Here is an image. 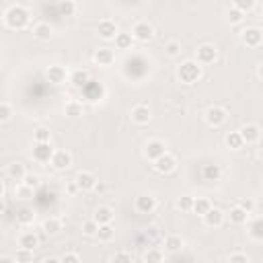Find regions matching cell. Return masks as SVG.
<instances>
[{
	"label": "cell",
	"instance_id": "db71d44e",
	"mask_svg": "<svg viewBox=\"0 0 263 263\" xmlns=\"http://www.w3.org/2000/svg\"><path fill=\"white\" fill-rule=\"evenodd\" d=\"M0 197H7V183H0Z\"/></svg>",
	"mask_w": 263,
	"mask_h": 263
},
{
	"label": "cell",
	"instance_id": "d6986e66",
	"mask_svg": "<svg viewBox=\"0 0 263 263\" xmlns=\"http://www.w3.org/2000/svg\"><path fill=\"white\" fill-rule=\"evenodd\" d=\"M95 62L99 64V66H111L113 64V60H115V54L109 49V47H99L97 51H95Z\"/></svg>",
	"mask_w": 263,
	"mask_h": 263
},
{
	"label": "cell",
	"instance_id": "4316f807",
	"mask_svg": "<svg viewBox=\"0 0 263 263\" xmlns=\"http://www.w3.org/2000/svg\"><path fill=\"white\" fill-rule=\"evenodd\" d=\"M183 239L179 237V235H169L167 239H165V251L167 253H179L181 249H183Z\"/></svg>",
	"mask_w": 263,
	"mask_h": 263
},
{
	"label": "cell",
	"instance_id": "30bf717a",
	"mask_svg": "<svg viewBox=\"0 0 263 263\" xmlns=\"http://www.w3.org/2000/svg\"><path fill=\"white\" fill-rule=\"evenodd\" d=\"M154 171L156 173H161V175H169V173H173L175 171V167H177V159H175V156L173 154H163L161 156V159H156L154 163Z\"/></svg>",
	"mask_w": 263,
	"mask_h": 263
},
{
	"label": "cell",
	"instance_id": "4fadbf2b",
	"mask_svg": "<svg viewBox=\"0 0 263 263\" xmlns=\"http://www.w3.org/2000/svg\"><path fill=\"white\" fill-rule=\"evenodd\" d=\"M51 167L56 171H66L72 167V154L68 150H56L54 159H51Z\"/></svg>",
	"mask_w": 263,
	"mask_h": 263
},
{
	"label": "cell",
	"instance_id": "ab89813d",
	"mask_svg": "<svg viewBox=\"0 0 263 263\" xmlns=\"http://www.w3.org/2000/svg\"><path fill=\"white\" fill-rule=\"evenodd\" d=\"M11 118H13L11 103H9V101H3V103H0V122L7 124V122H11Z\"/></svg>",
	"mask_w": 263,
	"mask_h": 263
},
{
	"label": "cell",
	"instance_id": "e0dca14e",
	"mask_svg": "<svg viewBox=\"0 0 263 263\" xmlns=\"http://www.w3.org/2000/svg\"><path fill=\"white\" fill-rule=\"evenodd\" d=\"M113 216H115L113 208H109V206H99V208L95 210L93 220H95L97 224H111V222H113Z\"/></svg>",
	"mask_w": 263,
	"mask_h": 263
},
{
	"label": "cell",
	"instance_id": "5bb4252c",
	"mask_svg": "<svg viewBox=\"0 0 263 263\" xmlns=\"http://www.w3.org/2000/svg\"><path fill=\"white\" fill-rule=\"evenodd\" d=\"M97 33H99V37H101V39L109 41V39H115L120 31H118V25H115L113 21L103 19V21L99 23V27H97Z\"/></svg>",
	"mask_w": 263,
	"mask_h": 263
},
{
	"label": "cell",
	"instance_id": "f546056e",
	"mask_svg": "<svg viewBox=\"0 0 263 263\" xmlns=\"http://www.w3.org/2000/svg\"><path fill=\"white\" fill-rule=\"evenodd\" d=\"M224 142H226V146H228L230 150H241V148L245 146V140H243L241 132H230V134H226Z\"/></svg>",
	"mask_w": 263,
	"mask_h": 263
},
{
	"label": "cell",
	"instance_id": "7bdbcfd3",
	"mask_svg": "<svg viewBox=\"0 0 263 263\" xmlns=\"http://www.w3.org/2000/svg\"><path fill=\"white\" fill-rule=\"evenodd\" d=\"M33 140H35V142H49V140H51V132H49L47 128H37V130L33 132Z\"/></svg>",
	"mask_w": 263,
	"mask_h": 263
},
{
	"label": "cell",
	"instance_id": "7402d4cb",
	"mask_svg": "<svg viewBox=\"0 0 263 263\" xmlns=\"http://www.w3.org/2000/svg\"><path fill=\"white\" fill-rule=\"evenodd\" d=\"M41 228H43V232H45L47 237H56V235L62 230V220L56 218V216H49V218L43 220Z\"/></svg>",
	"mask_w": 263,
	"mask_h": 263
},
{
	"label": "cell",
	"instance_id": "60d3db41",
	"mask_svg": "<svg viewBox=\"0 0 263 263\" xmlns=\"http://www.w3.org/2000/svg\"><path fill=\"white\" fill-rule=\"evenodd\" d=\"M15 259H17V263H33V251L19 247L15 253Z\"/></svg>",
	"mask_w": 263,
	"mask_h": 263
},
{
	"label": "cell",
	"instance_id": "74e56055",
	"mask_svg": "<svg viewBox=\"0 0 263 263\" xmlns=\"http://www.w3.org/2000/svg\"><path fill=\"white\" fill-rule=\"evenodd\" d=\"M193 201H195V197H191V195H181V197L177 199V208L181 210V212H193Z\"/></svg>",
	"mask_w": 263,
	"mask_h": 263
},
{
	"label": "cell",
	"instance_id": "7a4b0ae2",
	"mask_svg": "<svg viewBox=\"0 0 263 263\" xmlns=\"http://www.w3.org/2000/svg\"><path fill=\"white\" fill-rule=\"evenodd\" d=\"M199 76H201V64H197L195 60H185L177 68V78L183 84H193L199 80Z\"/></svg>",
	"mask_w": 263,
	"mask_h": 263
},
{
	"label": "cell",
	"instance_id": "9a60e30c",
	"mask_svg": "<svg viewBox=\"0 0 263 263\" xmlns=\"http://www.w3.org/2000/svg\"><path fill=\"white\" fill-rule=\"evenodd\" d=\"M130 118H132L134 124L146 126V124L152 120V113H150V107H148V105H136V107L132 109V113H130Z\"/></svg>",
	"mask_w": 263,
	"mask_h": 263
},
{
	"label": "cell",
	"instance_id": "e575fe53",
	"mask_svg": "<svg viewBox=\"0 0 263 263\" xmlns=\"http://www.w3.org/2000/svg\"><path fill=\"white\" fill-rule=\"evenodd\" d=\"M76 3H72V0H62V3L58 5V11H60V15L62 17H72L74 13H76Z\"/></svg>",
	"mask_w": 263,
	"mask_h": 263
},
{
	"label": "cell",
	"instance_id": "b9f144b4",
	"mask_svg": "<svg viewBox=\"0 0 263 263\" xmlns=\"http://www.w3.org/2000/svg\"><path fill=\"white\" fill-rule=\"evenodd\" d=\"M232 7L245 15V13H249V11H253V9H255V0H235V5H232Z\"/></svg>",
	"mask_w": 263,
	"mask_h": 263
},
{
	"label": "cell",
	"instance_id": "ac0fdd59",
	"mask_svg": "<svg viewBox=\"0 0 263 263\" xmlns=\"http://www.w3.org/2000/svg\"><path fill=\"white\" fill-rule=\"evenodd\" d=\"M7 177H9V179H13V181H19V183H23V181H25V177H27L25 165H23V163H19V161L11 163V165L7 167Z\"/></svg>",
	"mask_w": 263,
	"mask_h": 263
},
{
	"label": "cell",
	"instance_id": "816d5d0a",
	"mask_svg": "<svg viewBox=\"0 0 263 263\" xmlns=\"http://www.w3.org/2000/svg\"><path fill=\"white\" fill-rule=\"evenodd\" d=\"M0 263H17V259H15V255H3L0 257Z\"/></svg>",
	"mask_w": 263,
	"mask_h": 263
},
{
	"label": "cell",
	"instance_id": "5b68a950",
	"mask_svg": "<svg viewBox=\"0 0 263 263\" xmlns=\"http://www.w3.org/2000/svg\"><path fill=\"white\" fill-rule=\"evenodd\" d=\"M195 58H197L195 62H197V64H203V66L214 64V62H216V58H218V49H216L212 43H203V45H199V47H197Z\"/></svg>",
	"mask_w": 263,
	"mask_h": 263
},
{
	"label": "cell",
	"instance_id": "2e32d148",
	"mask_svg": "<svg viewBox=\"0 0 263 263\" xmlns=\"http://www.w3.org/2000/svg\"><path fill=\"white\" fill-rule=\"evenodd\" d=\"M239 132H241L245 144H255V142L261 138V128H259L257 124H245Z\"/></svg>",
	"mask_w": 263,
	"mask_h": 263
},
{
	"label": "cell",
	"instance_id": "836d02e7",
	"mask_svg": "<svg viewBox=\"0 0 263 263\" xmlns=\"http://www.w3.org/2000/svg\"><path fill=\"white\" fill-rule=\"evenodd\" d=\"M132 43H134L132 33H118V37H115V47L118 49H132Z\"/></svg>",
	"mask_w": 263,
	"mask_h": 263
},
{
	"label": "cell",
	"instance_id": "ba28073f",
	"mask_svg": "<svg viewBox=\"0 0 263 263\" xmlns=\"http://www.w3.org/2000/svg\"><path fill=\"white\" fill-rule=\"evenodd\" d=\"M144 154H146V159L148 161H156V159H161L163 154H167V146L163 140H148L146 146H144Z\"/></svg>",
	"mask_w": 263,
	"mask_h": 263
},
{
	"label": "cell",
	"instance_id": "9c48e42d",
	"mask_svg": "<svg viewBox=\"0 0 263 263\" xmlns=\"http://www.w3.org/2000/svg\"><path fill=\"white\" fill-rule=\"evenodd\" d=\"M132 37H134L136 41L146 43V41H150V39L154 37V29H152V25H150L148 21H138V23L132 27Z\"/></svg>",
	"mask_w": 263,
	"mask_h": 263
},
{
	"label": "cell",
	"instance_id": "6f0895ef",
	"mask_svg": "<svg viewBox=\"0 0 263 263\" xmlns=\"http://www.w3.org/2000/svg\"><path fill=\"white\" fill-rule=\"evenodd\" d=\"M257 74H259V78H261V80H263V64H261V66H259V68H257Z\"/></svg>",
	"mask_w": 263,
	"mask_h": 263
},
{
	"label": "cell",
	"instance_id": "277c9868",
	"mask_svg": "<svg viewBox=\"0 0 263 263\" xmlns=\"http://www.w3.org/2000/svg\"><path fill=\"white\" fill-rule=\"evenodd\" d=\"M228 120V111L224 107H218V105H212V107H208L206 111V124L212 126V128H220L224 126Z\"/></svg>",
	"mask_w": 263,
	"mask_h": 263
},
{
	"label": "cell",
	"instance_id": "d6a6232c",
	"mask_svg": "<svg viewBox=\"0 0 263 263\" xmlns=\"http://www.w3.org/2000/svg\"><path fill=\"white\" fill-rule=\"evenodd\" d=\"M144 263H165V253L161 249H148L144 253Z\"/></svg>",
	"mask_w": 263,
	"mask_h": 263
},
{
	"label": "cell",
	"instance_id": "ee69618b",
	"mask_svg": "<svg viewBox=\"0 0 263 263\" xmlns=\"http://www.w3.org/2000/svg\"><path fill=\"white\" fill-rule=\"evenodd\" d=\"M111 263H134V257H132V253H128V251H118V253L111 257Z\"/></svg>",
	"mask_w": 263,
	"mask_h": 263
},
{
	"label": "cell",
	"instance_id": "cb8c5ba5",
	"mask_svg": "<svg viewBox=\"0 0 263 263\" xmlns=\"http://www.w3.org/2000/svg\"><path fill=\"white\" fill-rule=\"evenodd\" d=\"M35 222V212L31 208H27V206H23V208H19L17 210V224H21V226H29V224H33Z\"/></svg>",
	"mask_w": 263,
	"mask_h": 263
},
{
	"label": "cell",
	"instance_id": "9f6ffc18",
	"mask_svg": "<svg viewBox=\"0 0 263 263\" xmlns=\"http://www.w3.org/2000/svg\"><path fill=\"white\" fill-rule=\"evenodd\" d=\"M95 191H97V193H103V191H105V185H103V183H97Z\"/></svg>",
	"mask_w": 263,
	"mask_h": 263
},
{
	"label": "cell",
	"instance_id": "d590c367",
	"mask_svg": "<svg viewBox=\"0 0 263 263\" xmlns=\"http://www.w3.org/2000/svg\"><path fill=\"white\" fill-rule=\"evenodd\" d=\"M165 54H167L169 58H177V56L181 54V43H179L177 39L167 41V43H165Z\"/></svg>",
	"mask_w": 263,
	"mask_h": 263
},
{
	"label": "cell",
	"instance_id": "bcb514c9",
	"mask_svg": "<svg viewBox=\"0 0 263 263\" xmlns=\"http://www.w3.org/2000/svg\"><path fill=\"white\" fill-rule=\"evenodd\" d=\"M243 17H245V15H243L241 11H237V9L232 7V9L228 11V15H226V21H228L230 25H239V23L243 21Z\"/></svg>",
	"mask_w": 263,
	"mask_h": 263
},
{
	"label": "cell",
	"instance_id": "11a10c76",
	"mask_svg": "<svg viewBox=\"0 0 263 263\" xmlns=\"http://www.w3.org/2000/svg\"><path fill=\"white\" fill-rule=\"evenodd\" d=\"M68 191H70V193H76V191H80V189H78V187H76V183L72 181V183L68 185Z\"/></svg>",
	"mask_w": 263,
	"mask_h": 263
},
{
	"label": "cell",
	"instance_id": "8d00e7d4",
	"mask_svg": "<svg viewBox=\"0 0 263 263\" xmlns=\"http://www.w3.org/2000/svg\"><path fill=\"white\" fill-rule=\"evenodd\" d=\"M249 235L257 241H263V218H257L255 222H251L249 226Z\"/></svg>",
	"mask_w": 263,
	"mask_h": 263
},
{
	"label": "cell",
	"instance_id": "c3c4849f",
	"mask_svg": "<svg viewBox=\"0 0 263 263\" xmlns=\"http://www.w3.org/2000/svg\"><path fill=\"white\" fill-rule=\"evenodd\" d=\"M228 263H251V259H249V255L247 253H232L230 257H228Z\"/></svg>",
	"mask_w": 263,
	"mask_h": 263
},
{
	"label": "cell",
	"instance_id": "1f68e13d",
	"mask_svg": "<svg viewBox=\"0 0 263 263\" xmlns=\"http://www.w3.org/2000/svg\"><path fill=\"white\" fill-rule=\"evenodd\" d=\"M70 82H72L76 89H84V86L91 82V80H89V72H86V70H76V72H72Z\"/></svg>",
	"mask_w": 263,
	"mask_h": 263
},
{
	"label": "cell",
	"instance_id": "d4e9b609",
	"mask_svg": "<svg viewBox=\"0 0 263 263\" xmlns=\"http://www.w3.org/2000/svg\"><path fill=\"white\" fill-rule=\"evenodd\" d=\"M201 175H203V179L206 181H220V177H222V169H220V165H206L203 169H201Z\"/></svg>",
	"mask_w": 263,
	"mask_h": 263
},
{
	"label": "cell",
	"instance_id": "f1b7e54d",
	"mask_svg": "<svg viewBox=\"0 0 263 263\" xmlns=\"http://www.w3.org/2000/svg\"><path fill=\"white\" fill-rule=\"evenodd\" d=\"M64 113H66L68 118L76 120V118H80V115L84 113V107H82V103H80V101H68V103H66V107H64Z\"/></svg>",
	"mask_w": 263,
	"mask_h": 263
},
{
	"label": "cell",
	"instance_id": "7dc6e473",
	"mask_svg": "<svg viewBox=\"0 0 263 263\" xmlns=\"http://www.w3.org/2000/svg\"><path fill=\"white\" fill-rule=\"evenodd\" d=\"M23 183L35 191V189L41 185V179H39V175H35V173H27V177H25V181H23Z\"/></svg>",
	"mask_w": 263,
	"mask_h": 263
},
{
	"label": "cell",
	"instance_id": "f907efd6",
	"mask_svg": "<svg viewBox=\"0 0 263 263\" xmlns=\"http://www.w3.org/2000/svg\"><path fill=\"white\" fill-rule=\"evenodd\" d=\"M239 206H241L243 210H247V212H249V214H251V212H253V210H255V201H253L251 197H247V199H243V201H241Z\"/></svg>",
	"mask_w": 263,
	"mask_h": 263
},
{
	"label": "cell",
	"instance_id": "44dd1931",
	"mask_svg": "<svg viewBox=\"0 0 263 263\" xmlns=\"http://www.w3.org/2000/svg\"><path fill=\"white\" fill-rule=\"evenodd\" d=\"M203 222H206V226H210V228H216V226H220L222 222H224V212L222 210H218V208H212L210 212L203 216Z\"/></svg>",
	"mask_w": 263,
	"mask_h": 263
},
{
	"label": "cell",
	"instance_id": "8992f818",
	"mask_svg": "<svg viewBox=\"0 0 263 263\" xmlns=\"http://www.w3.org/2000/svg\"><path fill=\"white\" fill-rule=\"evenodd\" d=\"M74 183H76V187H78L80 191H95L99 179H97V175L91 173V171H78L76 177H74Z\"/></svg>",
	"mask_w": 263,
	"mask_h": 263
},
{
	"label": "cell",
	"instance_id": "4dcf8cb0",
	"mask_svg": "<svg viewBox=\"0 0 263 263\" xmlns=\"http://www.w3.org/2000/svg\"><path fill=\"white\" fill-rule=\"evenodd\" d=\"M113 237H115V228H113L111 224H99L97 239H99L101 243H109V241H113Z\"/></svg>",
	"mask_w": 263,
	"mask_h": 263
},
{
	"label": "cell",
	"instance_id": "f35d334b",
	"mask_svg": "<svg viewBox=\"0 0 263 263\" xmlns=\"http://www.w3.org/2000/svg\"><path fill=\"white\" fill-rule=\"evenodd\" d=\"M80 230H82V235H84V237H97V232H99V224H97L95 220H84V222H82V226H80Z\"/></svg>",
	"mask_w": 263,
	"mask_h": 263
},
{
	"label": "cell",
	"instance_id": "f5cc1de1",
	"mask_svg": "<svg viewBox=\"0 0 263 263\" xmlns=\"http://www.w3.org/2000/svg\"><path fill=\"white\" fill-rule=\"evenodd\" d=\"M43 263H62V261H60V257H45Z\"/></svg>",
	"mask_w": 263,
	"mask_h": 263
},
{
	"label": "cell",
	"instance_id": "ffe728a7",
	"mask_svg": "<svg viewBox=\"0 0 263 263\" xmlns=\"http://www.w3.org/2000/svg\"><path fill=\"white\" fill-rule=\"evenodd\" d=\"M19 247L21 249H29V251H35L39 247V237L33 232V230H27L19 237Z\"/></svg>",
	"mask_w": 263,
	"mask_h": 263
},
{
	"label": "cell",
	"instance_id": "6da1fadb",
	"mask_svg": "<svg viewBox=\"0 0 263 263\" xmlns=\"http://www.w3.org/2000/svg\"><path fill=\"white\" fill-rule=\"evenodd\" d=\"M5 25L9 29H25L29 25V11L23 5H11L5 13Z\"/></svg>",
	"mask_w": 263,
	"mask_h": 263
},
{
	"label": "cell",
	"instance_id": "7c38bea8",
	"mask_svg": "<svg viewBox=\"0 0 263 263\" xmlns=\"http://www.w3.org/2000/svg\"><path fill=\"white\" fill-rule=\"evenodd\" d=\"M156 197L154 195H138L136 201H134V208L138 210L140 214H152L156 210Z\"/></svg>",
	"mask_w": 263,
	"mask_h": 263
},
{
	"label": "cell",
	"instance_id": "52a82bcc",
	"mask_svg": "<svg viewBox=\"0 0 263 263\" xmlns=\"http://www.w3.org/2000/svg\"><path fill=\"white\" fill-rule=\"evenodd\" d=\"M45 78H47V82H49V84L60 86V84H64L70 76H68V70H66L64 66L54 64V66H49V68L45 70Z\"/></svg>",
	"mask_w": 263,
	"mask_h": 263
},
{
	"label": "cell",
	"instance_id": "603a6c76",
	"mask_svg": "<svg viewBox=\"0 0 263 263\" xmlns=\"http://www.w3.org/2000/svg\"><path fill=\"white\" fill-rule=\"evenodd\" d=\"M51 33H54V31H51V25L49 23H35L33 25V37L35 39H39V41H49L51 39Z\"/></svg>",
	"mask_w": 263,
	"mask_h": 263
},
{
	"label": "cell",
	"instance_id": "83f0119b",
	"mask_svg": "<svg viewBox=\"0 0 263 263\" xmlns=\"http://www.w3.org/2000/svg\"><path fill=\"white\" fill-rule=\"evenodd\" d=\"M210 210H212V203H210L208 197H195V201H193V214H197V216L203 218Z\"/></svg>",
	"mask_w": 263,
	"mask_h": 263
},
{
	"label": "cell",
	"instance_id": "680465c9",
	"mask_svg": "<svg viewBox=\"0 0 263 263\" xmlns=\"http://www.w3.org/2000/svg\"><path fill=\"white\" fill-rule=\"evenodd\" d=\"M257 156H259V161H261V163H263V148H261V150H259V152H257Z\"/></svg>",
	"mask_w": 263,
	"mask_h": 263
},
{
	"label": "cell",
	"instance_id": "681fc988",
	"mask_svg": "<svg viewBox=\"0 0 263 263\" xmlns=\"http://www.w3.org/2000/svg\"><path fill=\"white\" fill-rule=\"evenodd\" d=\"M60 261H62V263H82V261H80V255H78V253H72V251H70V253H64V255L60 257Z\"/></svg>",
	"mask_w": 263,
	"mask_h": 263
},
{
	"label": "cell",
	"instance_id": "3957f363",
	"mask_svg": "<svg viewBox=\"0 0 263 263\" xmlns=\"http://www.w3.org/2000/svg\"><path fill=\"white\" fill-rule=\"evenodd\" d=\"M54 154H56V150L51 146V142H35L33 150H31L33 161H37V163H51Z\"/></svg>",
	"mask_w": 263,
	"mask_h": 263
},
{
	"label": "cell",
	"instance_id": "484cf974",
	"mask_svg": "<svg viewBox=\"0 0 263 263\" xmlns=\"http://www.w3.org/2000/svg\"><path fill=\"white\" fill-rule=\"evenodd\" d=\"M228 216H230V222H232V224H245L247 218H249V212H247V210H243V208L237 203V206L230 208Z\"/></svg>",
	"mask_w": 263,
	"mask_h": 263
},
{
	"label": "cell",
	"instance_id": "f6af8a7d",
	"mask_svg": "<svg viewBox=\"0 0 263 263\" xmlns=\"http://www.w3.org/2000/svg\"><path fill=\"white\" fill-rule=\"evenodd\" d=\"M15 195H17L19 199H29V197L33 195V189H31V187H27L25 183H19V185H17V189H15Z\"/></svg>",
	"mask_w": 263,
	"mask_h": 263
},
{
	"label": "cell",
	"instance_id": "8fae6325",
	"mask_svg": "<svg viewBox=\"0 0 263 263\" xmlns=\"http://www.w3.org/2000/svg\"><path fill=\"white\" fill-rule=\"evenodd\" d=\"M241 41H243L247 47H257V45H261V41H263V31L257 29V27H247V29L241 31Z\"/></svg>",
	"mask_w": 263,
	"mask_h": 263
}]
</instances>
